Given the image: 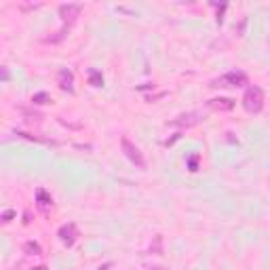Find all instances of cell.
Wrapping results in <instances>:
<instances>
[{
	"label": "cell",
	"instance_id": "obj_1",
	"mask_svg": "<svg viewBox=\"0 0 270 270\" xmlns=\"http://www.w3.org/2000/svg\"><path fill=\"white\" fill-rule=\"evenodd\" d=\"M243 108L247 110L249 114H258L262 112V108H264V91L260 89V87L251 85L247 91L243 95Z\"/></svg>",
	"mask_w": 270,
	"mask_h": 270
},
{
	"label": "cell",
	"instance_id": "obj_2",
	"mask_svg": "<svg viewBox=\"0 0 270 270\" xmlns=\"http://www.w3.org/2000/svg\"><path fill=\"white\" fill-rule=\"evenodd\" d=\"M121 150H123V154L129 158V161L137 167V169H146V158H144V154H141V150L133 144V141L129 139V137H121Z\"/></svg>",
	"mask_w": 270,
	"mask_h": 270
},
{
	"label": "cell",
	"instance_id": "obj_3",
	"mask_svg": "<svg viewBox=\"0 0 270 270\" xmlns=\"http://www.w3.org/2000/svg\"><path fill=\"white\" fill-rule=\"evenodd\" d=\"M243 85H247V74L234 70V72H228L224 76L216 78V81H211L209 87H243Z\"/></svg>",
	"mask_w": 270,
	"mask_h": 270
},
{
	"label": "cell",
	"instance_id": "obj_4",
	"mask_svg": "<svg viewBox=\"0 0 270 270\" xmlns=\"http://www.w3.org/2000/svg\"><path fill=\"white\" fill-rule=\"evenodd\" d=\"M59 17L63 19V26H72L76 21V17L81 15L83 11V4H76V2H68V4H59Z\"/></svg>",
	"mask_w": 270,
	"mask_h": 270
},
{
	"label": "cell",
	"instance_id": "obj_5",
	"mask_svg": "<svg viewBox=\"0 0 270 270\" xmlns=\"http://www.w3.org/2000/svg\"><path fill=\"white\" fill-rule=\"evenodd\" d=\"M57 236L59 241L66 245V247H72V245L78 241V226L74 222H70V224H63L59 230H57Z\"/></svg>",
	"mask_w": 270,
	"mask_h": 270
},
{
	"label": "cell",
	"instance_id": "obj_6",
	"mask_svg": "<svg viewBox=\"0 0 270 270\" xmlns=\"http://www.w3.org/2000/svg\"><path fill=\"white\" fill-rule=\"evenodd\" d=\"M203 121L201 112H186V114H180L178 118H173V121H169L171 127H180V129H188V127H194Z\"/></svg>",
	"mask_w": 270,
	"mask_h": 270
},
{
	"label": "cell",
	"instance_id": "obj_7",
	"mask_svg": "<svg viewBox=\"0 0 270 270\" xmlns=\"http://www.w3.org/2000/svg\"><path fill=\"white\" fill-rule=\"evenodd\" d=\"M57 85H59L61 91L74 93V74H72V70L61 68L59 72H57Z\"/></svg>",
	"mask_w": 270,
	"mask_h": 270
},
{
	"label": "cell",
	"instance_id": "obj_8",
	"mask_svg": "<svg viewBox=\"0 0 270 270\" xmlns=\"http://www.w3.org/2000/svg\"><path fill=\"white\" fill-rule=\"evenodd\" d=\"M36 203H38V209H41L43 213H46L51 209V205H53V196L46 192L45 188H38L36 190Z\"/></svg>",
	"mask_w": 270,
	"mask_h": 270
},
{
	"label": "cell",
	"instance_id": "obj_9",
	"mask_svg": "<svg viewBox=\"0 0 270 270\" xmlns=\"http://www.w3.org/2000/svg\"><path fill=\"white\" fill-rule=\"evenodd\" d=\"M207 106L211 110H218V112H228V110L234 108V101L228 99V97H216V99H209Z\"/></svg>",
	"mask_w": 270,
	"mask_h": 270
},
{
	"label": "cell",
	"instance_id": "obj_10",
	"mask_svg": "<svg viewBox=\"0 0 270 270\" xmlns=\"http://www.w3.org/2000/svg\"><path fill=\"white\" fill-rule=\"evenodd\" d=\"M70 34V26H63V28H59L55 34H51V36H45L43 38V43H51V45H55V43H61L63 38H66Z\"/></svg>",
	"mask_w": 270,
	"mask_h": 270
},
{
	"label": "cell",
	"instance_id": "obj_11",
	"mask_svg": "<svg viewBox=\"0 0 270 270\" xmlns=\"http://www.w3.org/2000/svg\"><path fill=\"white\" fill-rule=\"evenodd\" d=\"M23 251H26L28 256H41V253H43L41 245H38L36 241H28V243H23Z\"/></svg>",
	"mask_w": 270,
	"mask_h": 270
},
{
	"label": "cell",
	"instance_id": "obj_12",
	"mask_svg": "<svg viewBox=\"0 0 270 270\" xmlns=\"http://www.w3.org/2000/svg\"><path fill=\"white\" fill-rule=\"evenodd\" d=\"M49 101H51V95L45 93V91H38V93H34V97H32V104H36V106L49 104Z\"/></svg>",
	"mask_w": 270,
	"mask_h": 270
},
{
	"label": "cell",
	"instance_id": "obj_13",
	"mask_svg": "<svg viewBox=\"0 0 270 270\" xmlns=\"http://www.w3.org/2000/svg\"><path fill=\"white\" fill-rule=\"evenodd\" d=\"M89 85L91 87H104V76H101V72L91 70V72H89Z\"/></svg>",
	"mask_w": 270,
	"mask_h": 270
},
{
	"label": "cell",
	"instance_id": "obj_14",
	"mask_svg": "<svg viewBox=\"0 0 270 270\" xmlns=\"http://www.w3.org/2000/svg\"><path fill=\"white\" fill-rule=\"evenodd\" d=\"M150 253H154V256H161L163 253V236L161 234L154 236V243L150 245Z\"/></svg>",
	"mask_w": 270,
	"mask_h": 270
},
{
	"label": "cell",
	"instance_id": "obj_15",
	"mask_svg": "<svg viewBox=\"0 0 270 270\" xmlns=\"http://www.w3.org/2000/svg\"><path fill=\"white\" fill-rule=\"evenodd\" d=\"M198 158H201L198 154H194V156H190V158H188V167H190V171H196V169H198Z\"/></svg>",
	"mask_w": 270,
	"mask_h": 270
},
{
	"label": "cell",
	"instance_id": "obj_16",
	"mask_svg": "<svg viewBox=\"0 0 270 270\" xmlns=\"http://www.w3.org/2000/svg\"><path fill=\"white\" fill-rule=\"evenodd\" d=\"M13 218H15V211H13V209H6V211L2 213V224H9Z\"/></svg>",
	"mask_w": 270,
	"mask_h": 270
},
{
	"label": "cell",
	"instance_id": "obj_17",
	"mask_svg": "<svg viewBox=\"0 0 270 270\" xmlns=\"http://www.w3.org/2000/svg\"><path fill=\"white\" fill-rule=\"evenodd\" d=\"M9 76H11V74H9V68L2 66V81L6 83V81H9Z\"/></svg>",
	"mask_w": 270,
	"mask_h": 270
},
{
	"label": "cell",
	"instance_id": "obj_18",
	"mask_svg": "<svg viewBox=\"0 0 270 270\" xmlns=\"http://www.w3.org/2000/svg\"><path fill=\"white\" fill-rule=\"evenodd\" d=\"M30 270H49V268H46V266L43 264V266H36V268H30Z\"/></svg>",
	"mask_w": 270,
	"mask_h": 270
},
{
	"label": "cell",
	"instance_id": "obj_19",
	"mask_svg": "<svg viewBox=\"0 0 270 270\" xmlns=\"http://www.w3.org/2000/svg\"><path fill=\"white\" fill-rule=\"evenodd\" d=\"M150 270H167V268H163V266H154V268H150Z\"/></svg>",
	"mask_w": 270,
	"mask_h": 270
}]
</instances>
